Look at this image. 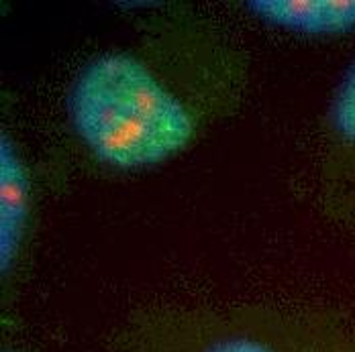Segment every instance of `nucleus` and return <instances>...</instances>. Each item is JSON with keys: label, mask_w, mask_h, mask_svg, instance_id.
<instances>
[{"label": "nucleus", "mask_w": 355, "mask_h": 352, "mask_svg": "<svg viewBox=\"0 0 355 352\" xmlns=\"http://www.w3.org/2000/svg\"><path fill=\"white\" fill-rule=\"evenodd\" d=\"M251 55L225 23L190 6L145 17L135 37L76 71L66 116L82 151L110 172L164 165L243 104Z\"/></svg>", "instance_id": "f257e3e1"}, {"label": "nucleus", "mask_w": 355, "mask_h": 352, "mask_svg": "<svg viewBox=\"0 0 355 352\" xmlns=\"http://www.w3.org/2000/svg\"><path fill=\"white\" fill-rule=\"evenodd\" d=\"M108 352H300L296 310L268 304L145 306L116 326Z\"/></svg>", "instance_id": "f03ea898"}, {"label": "nucleus", "mask_w": 355, "mask_h": 352, "mask_svg": "<svg viewBox=\"0 0 355 352\" xmlns=\"http://www.w3.org/2000/svg\"><path fill=\"white\" fill-rule=\"evenodd\" d=\"M25 145L0 131V283L2 299L21 275L37 228L39 183Z\"/></svg>", "instance_id": "7ed1b4c3"}, {"label": "nucleus", "mask_w": 355, "mask_h": 352, "mask_svg": "<svg viewBox=\"0 0 355 352\" xmlns=\"http://www.w3.org/2000/svg\"><path fill=\"white\" fill-rule=\"evenodd\" d=\"M319 177L329 200L355 194V59L337 82L322 116Z\"/></svg>", "instance_id": "20e7f679"}, {"label": "nucleus", "mask_w": 355, "mask_h": 352, "mask_svg": "<svg viewBox=\"0 0 355 352\" xmlns=\"http://www.w3.org/2000/svg\"><path fill=\"white\" fill-rule=\"evenodd\" d=\"M243 6L259 23L292 35L355 33V0H248Z\"/></svg>", "instance_id": "39448f33"}, {"label": "nucleus", "mask_w": 355, "mask_h": 352, "mask_svg": "<svg viewBox=\"0 0 355 352\" xmlns=\"http://www.w3.org/2000/svg\"><path fill=\"white\" fill-rule=\"evenodd\" d=\"M300 352H355V316L329 310H296Z\"/></svg>", "instance_id": "423d86ee"}, {"label": "nucleus", "mask_w": 355, "mask_h": 352, "mask_svg": "<svg viewBox=\"0 0 355 352\" xmlns=\"http://www.w3.org/2000/svg\"><path fill=\"white\" fill-rule=\"evenodd\" d=\"M0 352H39L35 349H29V346H25V344H4L2 346V351Z\"/></svg>", "instance_id": "0eeeda50"}]
</instances>
